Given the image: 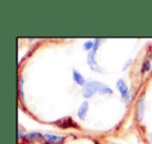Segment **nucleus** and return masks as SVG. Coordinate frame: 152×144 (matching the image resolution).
I'll list each match as a JSON object with an SVG mask.
<instances>
[{
	"instance_id": "nucleus-7",
	"label": "nucleus",
	"mask_w": 152,
	"mask_h": 144,
	"mask_svg": "<svg viewBox=\"0 0 152 144\" xmlns=\"http://www.w3.org/2000/svg\"><path fill=\"white\" fill-rule=\"evenodd\" d=\"M144 114H145V100L144 98H140L137 100V111H135V115H137V120L142 121L144 118Z\"/></svg>"
},
{
	"instance_id": "nucleus-6",
	"label": "nucleus",
	"mask_w": 152,
	"mask_h": 144,
	"mask_svg": "<svg viewBox=\"0 0 152 144\" xmlns=\"http://www.w3.org/2000/svg\"><path fill=\"white\" fill-rule=\"evenodd\" d=\"M72 79H73L74 83H75L76 85L80 86V87H83V88L85 87L86 84H87L86 79L83 77V75L81 74L78 70H75V69L72 70Z\"/></svg>"
},
{
	"instance_id": "nucleus-12",
	"label": "nucleus",
	"mask_w": 152,
	"mask_h": 144,
	"mask_svg": "<svg viewBox=\"0 0 152 144\" xmlns=\"http://www.w3.org/2000/svg\"><path fill=\"white\" fill-rule=\"evenodd\" d=\"M93 47H94V40H88L83 43V49L86 51H88V52L91 51L93 49Z\"/></svg>"
},
{
	"instance_id": "nucleus-5",
	"label": "nucleus",
	"mask_w": 152,
	"mask_h": 144,
	"mask_svg": "<svg viewBox=\"0 0 152 144\" xmlns=\"http://www.w3.org/2000/svg\"><path fill=\"white\" fill-rule=\"evenodd\" d=\"M89 108H90V104L89 101L85 100L80 104V106L78 107V110H77V116H78L79 119L81 120H85L86 117L88 115V112H89Z\"/></svg>"
},
{
	"instance_id": "nucleus-15",
	"label": "nucleus",
	"mask_w": 152,
	"mask_h": 144,
	"mask_svg": "<svg viewBox=\"0 0 152 144\" xmlns=\"http://www.w3.org/2000/svg\"><path fill=\"white\" fill-rule=\"evenodd\" d=\"M22 132H21V129H19V138H22Z\"/></svg>"
},
{
	"instance_id": "nucleus-1",
	"label": "nucleus",
	"mask_w": 152,
	"mask_h": 144,
	"mask_svg": "<svg viewBox=\"0 0 152 144\" xmlns=\"http://www.w3.org/2000/svg\"><path fill=\"white\" fill-rule=\"evenodd\" d=\"M100 44H101V40H99V39H95V40H94L93 49L88 52L87 64H88V66L90 67V69H91L92 71H94V72H100V71H101V69H100V67L98 66L97 62H96V60H95L96 52H97Z\"/></svg>"
},
{
	"instance_id": "nucleus-8",
	"label": "nucleus",
	"mask_w": 152,
	"mask_h": 144,
	"mask_svg": "<svg viewBox=\"0 0 152 144\" xmlns=\"http://www.w3.org/2000/svg\"><path fill=\"white\" fill-rule=\"evenodd\" d=\"M55 124L57 126H59L61 129H67V127H75L76 126V123L72 120V118L68 117V118H64L59 121H56Z\"/></svg>"
},
{
	"instance_id": "nucleus-10",
	"label": "nucleus",
	"mask_w": 152,
	"mask_h": 144,
	"mask_svg": "<svg viewBox=\"0 0 152 144\" xmlns=\"http://www.w3.org/2000/svg\"><path fill=\"white\" fill-rule=\"evenodd\" d=\"M98 93L102 94V95H105V94H113L114 93V90H113L110 87H108V86L104 85V84H102L99 82V85H98Z\"/></svg>"
},
{
	"instance_id": "nucleus-4",
	"label": "nucleus",
	"mask_w": 152,
	"mask_h": 144,
	"mask_svg": "<svg viewBox=\"0 0 152 144\" xmlns=\"http://www.w3.org/2000/svg\"><path fill=\"white\" fill-rule=\"evenodd\" d=\"M66 138L64 136L52 135V134H44V141L47 144H63Z\"/></svg>"
},
{
	"instance_id": "nucleus-11",
	"label": "nucleus",
	"mask_w": 152,
	"mask_h": 144,
	"mask_svg": "<svg viewBox=\"0 0 152 144\" xmlns=\"http://www.w3.org/2000/svg\"><path fill=\"white\" fill-rule=\"evenodd\" d=\"M151 62H150V60H145L143 63V65H142V71L144 72V73H147V72H149L150 70H151Z\"/></svg>"
},
{
	"instance_id": "nucleus-14",
	"label": "nucleus",
	"mask_w": 152,
	"mask_h": 144,
	"mask_svg": "<svg viewBox=\"0 0 152 144\" xmlns=\"http://www.w3.org/2000/svg\"><path fill=\"white\" fill-rule=\"evenodd\" d=\"M149 140H150V142L152 143V133L149 134Z\"/></svg>"
},
{
	"instance_id": "nucleus-3",
	"label": "nucleus",
	"mask_w": 152,
	"mask_h": 144,
	"mask_svg": "<svg viewBox=\"0 0 152 144\" xmlns=\"http://www.w3.org/2000/svg\"><path fill=\"white\" fill-rule=\"evenodd\" d=\"M98 85H99V82L98 81H90L86 84V86L83 88V96L86 99H89V98L93 97L95 95L96 92H98Z\"/></svg>"
},
{
	"instance_id": "nucleus-2",
	"label": "nucleus",
	"mask_w": 152,
	"mask_h": 144,
	"mask_svg": "<svg viewBox=\"0 0 152 144\" xmlns=\"http://www.w3.org/2000/svg\"><path fill=\"white\" fill-rule=\"evenodd\" d=\"M116 86H117V89H118L119 93L121 95V98H122L123 101H126L127 104L131 101L132 99V94L129 93V87L125 81L123 79H119L118 81L116 82Z\"/></svg>"
},
{
	"instance_id": "nucleus-9",
	"label": "nucleus",
	"mask_w": 152,
	"mask_h": 144,
	"mask_svg": "<svg viewBox=\"0 0 152 144\" xmlns=\"http://www.w3.org/2000/svg\"><path fill=\"white\" fill-rule=\"evenodd\" d=\"M24 139H26L27 141H42L44 140V134L41 133H37V132H34V133H28V134H24Z\"/></svg>"
},
{
	"instance_id": "nucleus-13",
	"label": "nucleus",
	"mask_w": 152,
	"mask_h": 144,
	"mask_svg": "<svg viewBox=\"0 0 152 144\" xmlns=\"http://www.w3.org/2000/svg\"><path fill=\"white\" fill-rule=\"evenodd\" d=\"M130 63H131V60H128V62H127L126 64H125L124 66H123V70H125V69H127V67H128L129 65H130Z\"/></svg>"
}]
</instances>
